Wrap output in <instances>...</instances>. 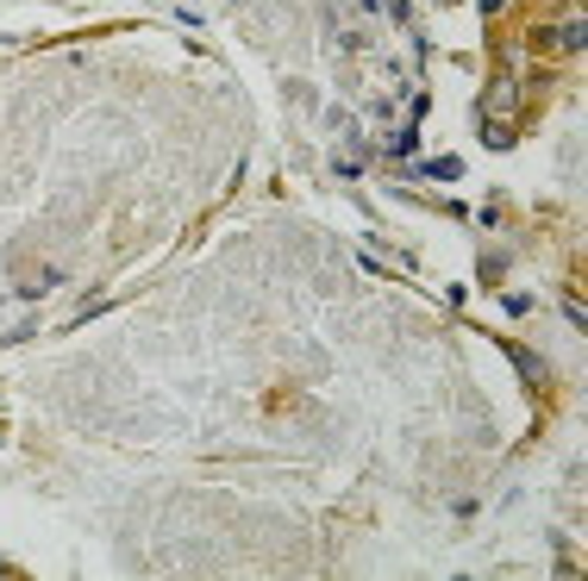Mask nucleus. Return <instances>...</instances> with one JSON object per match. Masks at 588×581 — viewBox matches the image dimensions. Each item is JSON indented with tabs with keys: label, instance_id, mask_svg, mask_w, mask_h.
I'll list each match as a JSON object with an SVG mask.
<instances>
[{
	"label": "nucleus",
	"instance_id": "7ed1b4c3",
	"mask_svg": "<svg viewBox=\"0 0 588 581\" xmlns=\"http://www.w3.org/2000/svg\"><path fill=\"white\" fill-rule=\"evenodd\" d=\"M513 363H520V369H526V381H533V388H545V363H538L533 351H513Z\"/></svg>",
	"mask_w": 588,
	"mask_h": 581
},
{
	"label": "nucleus",
	"instance_id": "f03ea898",
	"mask_svg": "<svg viewBox=\"0 0 588 581\" xmlns=\"http://www.w3.org/2000/svg\"><path fill=\"white\" fill-rule=\"evenodd\" d=\"M483 138H488V151H508V144H513L508 119H488V126H483Z\"/></svg>",
	"mask_w": 588,
	"mask_h": 581
},
{
	"label": "nucleus",
	"instance_id": "f257e3e1",
	"mask_svg": "<svg viewBox=\"0 0 588 581\" xmlns=\"http://www.w3.org/2000/svg\"><path fill=\"white\" fill-rule=\"evenodd\" d=\"M508 106H520V88H513V81H495V88H488V113L508 119Z\"/></svg>",
	"mask_w": 588,
	"mask_h": 581
}]
</instances>
